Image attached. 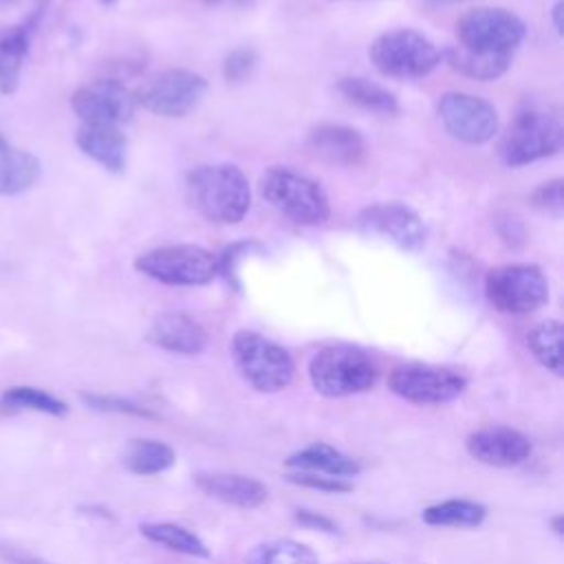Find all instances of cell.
Wrapping results in <instances>:
<instances>
[{
	"label": "cell",
	"mask_w": 564,
	"mask_h": 564,
	"mask_svg": "<svg viewBox=\"0 0 564 564\" xmlns=\"http://www.w3.org/2000/svg\"><path fill=\"white\" fill-rule=\"evenodd\" d=\"M245 564H317V555L302 542L289 538H275L256 544Z\"/></svg>",
	"instance_id": "29"
},
{
	"label": "cell",
	"mask_w": 564,
	"mask_h": 564,
	"mask_svg": "<svg viewBox=\"0 0 564 564\" xmlns=\"http://www.w3.org/2000/svg\"><path fill=\"white\" fill-rule=\"evenodd\" d=\"M262 198L300 225H322L328 218V198L308 176L289 167H271L260 176Z\"/></svg>",
	"instance_id": "5"
},
{
	"label": "cell",
	"mask_w": 564,
	"mask_h": 564,
	"mask_svg": "<svg viewBox=\"0 0 564 564\" xmlns=\"http://www.w3.org/2000/svg\"><path fill=\"white\" fill-rule=\"evenodd\" d=\"M370 59L386 77L416 79L436 68L441 53L423 33L412 29H394L381 33L370 44Z\"/></svg>",
	"instance_id": "6"
},
{
	"label": "cell",
	"mask_w": 564,
	"mask_h": 564,
	"mask_svg": "<svg viewBox=\"0 0 564 564\" xmlns=\"http://www.w3.org/2000/svg\"><path fill=\"white\" fill-rule=\"evenodd\" d=\"M42 176V163L26 150L0 148V196H13L31 189Z\"/></svg>",
	"instance_id": "21"
},
{
	"label": "cell",
	"mask_w": 564,
	"mask_h": 564,
	"mask_svg": "<svg viewBox=\"0 0 564 564\" xmlns=\"http://www.w3.org/2000/svg\"><path fill=\"white\" fill-rule=\"evenodd\" d=\"M564 141V126L557 112L540 106H527L509 123L500 156L505 165L520 167L560 152Z\"/></svg>",
	"instance_id": "3"
},
{
	"label": "cell",
	"mask_w": 564,
	"mask_h": 564,
	"mask_svg": "<svg viewBox=\"0 0 564 564\" xmlns=\"http://www.w3.org/2000/svg\"><path fill=\"white\" fill-rule=\"evenodd\" d=\"M200 2H205V4H214V2H218V0H200Z\"/></svg>",
	"instance_id": "42"
},
{
	"label": "cell",
	"mask_w": 564,
	"mask_h": 564,
	"mask_svg": "<svg viewBox=\"0 0 564 564\" xmlns=\"http://www.w3.org/2000/svg\"><path fill=\"white\" fill-rule=\"evenodd\" d=\"M456 37L474 53L511 57L524 40V22L502 7H476L458 18Z\"/></svg>",
	"instance_id": "7"
},
{
	"label": "cell",
	"mask_w": 564,
	"mask_h": 564,
	"mask_svg": "<svg viewBox=\"0 0 564 564\" xmlns=\"http://www.w3.org/2000/svg\"><path fill=\"white\" fill-rule=\"evenodd\" d=\"M18 0H0V9H7V7H11V4H15Z\"/></svg>",
	"instance_id": "39"
},
{
	"label": "cell",
	"mask_w": 564,
	"mask_h": 564,
	"mask_svg": "<svg viewBox=\"0 0 564 564\" xmlns=\"http://www.w3.org/2000/svg\"><path fill=\"white\" fill-rule=\"evenodd\" d=\"M286 480L293 482V485H300V487L324 491V494H346V491H352V482L348 478H335V476H326V474L291 471L286 476Z\"/></svg>",
	"instance_id": "31"
},
{
	"label": "cell",
	"mask_w": 564,
	"mask_h": 564,
	"mask_svg": "<svg viewBox=\"0 0 564 564\" xmlns=\"http://www.w3.org/2000/svg\"><path fill=\"white\" fill-rule=\"evenodd\" d=\"M388 388L414 405H443L465 392L467 379L452 368L405 364L390 372Z\"/></svg>",
	"instance_id": "11"
},
{
	"label": "cell",
	"mask_w": 564,
	"mask_h": 564,
	"mask_svg": "<svg viewBox=\"0 0 564 564\" xmlns=\"http://www.w3.org/2000/svg\"><path fill=\"white\" fill-rule=\"evenodd\" d=\"M70 106L84 123L95 126H121L134 115V93L117 79H95L79 86Z\"/></svg>",
	"instance_id": "12"
},
{
	"label": "cell",
	"mask_w": 564,
	"mask_h": 564,
	"mask_svg": "<svg viewBox=\"0 0 564 564\" xmlns=\"http://www.w3.org/2000/svg\"><path fill=\"white\" fill-rule=\"evenodd\" d=\"M553 531H555L557 535H562V516H555V518H553Z\"/></svg>",
	"instance_id": "38"
},
{
	"label": "cell",
	"mask_w": 564,
	"mask_h": 564,
	"mask_svg": "<svg viewBox=\"0 0 564 564\" xmlns=\"http://www.w3.org/2000/svg\"><path fill=\"white\" fill-rule=\"evenodd\" d=\"M293 518H295V522H300L306 529H315V531H324V533H335L337 531V524L330 518H326L317 511H311V509H297L293 513Z\"/></svg>",
	"instance_id": "35"
},
{
	"label": "cell",
	"mask_w": 564,
	"mask_h": 564,
	"mask_svg": "<svg viewBox=\"0 0 564 564\" xmlns=\"http://www.w3.org/2000/svg\"><path fill=\"white\" fill-rule=\"evenodd\" d=\"M551 15H553V26L557 33H562V0H557L551 9Z\"/></svg>",
	"instance_id": "37"
},
{
	"label": "cell",
	"mask_w": 564,
	"mask_h": 564,
	"mask_svg": "<svg viewBox=\"0 0 564 564\" xmlns=\"http://www.w3.org/2000/svg\"><path fill=\"white\" fill-rule=\"evenodd\" d=\"M511 57L505 55H485V53H474L469 48H463L454 44L447 48V64L456 68L458 73L478 79V82H491L498 79L507 68H509Z\"/></svg>",
	"instance_id": "27"
},
{
	"label": "cell",
	"mask_w": 564,
	"mask_h": 564,
	"mask_svg": "<svg viewBox=\"0 0 564 564\" xmlns=\"http://www.w3.org/2000/svg\"><path fill=\"white\" fill-rule=\"evenodd\" d=\"M4 145H7V141H4V137L0 134V148H4Z\"/></svg>",
	"instance_id": "40"
},
{
	"label": "cell",
	"mask_w": 564,
	"mask_h": 564,
	"mask_svg": "<svg viewBox=\"0 0 564 564\" xmlns=\"http://www.w3.org/2000/svg\"><path fill=\"white\" fill-rule=\"evenodd\" d=\"M339 93L355 106L364 108V110H370V112H381V115H394L399 110V104H397V97L366 79V77H344L339 82Z\"/></svg>",
	"instance_id": "28"
},
{
	"label": "cell",
	"mask_w": 564,
	"mask_h": 564,
	"mask_svg": "<svg viewBox=\"0 0 564 564\" xmlns=\"http://www.w3.org/2000/svg\"><path fill=\"white\" fill-rule=\"evenodd\" d=\"M379 370L372 357L355 346H326L317 350L308 364L313 388L328 399H341L370 390Z\"/></svg>",
	"instance_id": "2"
},
{
	"label": "cell",
	"mask_w": 564,
	"mask_h": 564,
	"mask_svg": "<svg viewBox=\"0 0 564 564\" xmlns=\"http://www.w3.org/2000/svg\"><path fill=\"white\" fill-rule=\"evenodd\" d=\"M311 152L330 165H357L366 156V143L355 128L319 123L308 132Z\"/></svg>",
	"instance_id": "18"
},
{
	"label": "cell",
	"mask_w": 564,
	"mask_h": 564,
	"mask_svg": "<svg viewBox=\"0 0 564 564\" xmlns=\"http://www.w3.org/2000/svg\"><path fill=\"white\" fill-rule=\"evenodd\" d=\"M148 341L170 352L198 355L207 346V333L185 313H161L148 328Z\"/></svg>",
	"instance_id": "17"
},
{
	"label": "cell",
	"mask_w": 564,
	"mask_h": 564,
	"mask_svg": "<svg viewBox=\"0 0 564 564\" xmlns=\"http://www.w3.org/2000/svg\"><path fill=\"white\" fill-rule=\"evenodd\" d=\"M176 463V454L170 445L154 438H134L123 452V465L139 476H154L170 469Z\"/></svg>",
	"instance_id": "22"
},
{
	"label": "cell",
	"mask_w": 564,
	"mask_h": 564,
	"mask_svg": "<svg viewBox=\"0 0 564 564\" xmlns=\"http://www.w3.org/2000/svg\"><path fill=\"white\" fill-rule=\"evenodd\" d=\"M231 357L240 377L258 392H280L293 381L291 355L260 333L238 330L231 337Z\"/></svg>",
	"instance_id": "4"
},
{
	"label": "cell",
	"mask_w": 564,
	"mask_h": 564,
	"mask_svg": "<svg viewBox=\"0 0 564 564\" xmlns=\"http://www.w3.org/2000/svg\"><path fill=\"white\" fill-rule=\"evenodd\" d=\"M485 295L500 313L527 315L549 302V282L535 264H500L485 275Z\"/></svg>",
	"instance_id": "9"
},
{
	"label": "cell",
	"mask_w": 564,
	"mask_h": 564,
	"mask_svg": "<svg viewBox=\"0 0 564 564\" xmlns=\"http://www.w3.org/2000/svg\"><path fill=\"white\" fill-rule=\"evenodd\" d=\"M2 405L15 410H35L51 416H64L68 405L51 392H44L33 386H13L2 392Z\"/></svg>",
	"instance_id": "30"
},
{
	"label": "cell",
	"mask_w": 564,
	"mask_h": 564,
	"mask_svg": "<svg viewBox=\"0 0 564 564\" xmlns=\"http://www.w3.org/2000/svg\"><path fill=\"white\" fill-rule=\"evenodd\" d=\"M134 269L163 284L198 286L218 275V258L198 245H170L141 253Z\"/></svg>",
	"instance_id": "8"
},
{
	"label": "cell",
	"mask_w": 564,
	"mask_h": 564,
	"mask_svg": "<svg viewBox=\"0 0 564 564\" xmlns=\"http://www.w3.org/2000/svg\"><path fill=\"white\" fill-rule=\"evenodd\" d=\"M286 467H291L293 471H313V474H326L335 478H350L361 471V465L357 458L344 454L341 449L328 443H311L293 452L286 458Z\"/></svg>",
	"instance_id": "20"
},
{
	"label": "cell",
	"mask_w": 564,
	"mask_h": 564,
	"mask_svg": "<svg viewBox=\"0 0 564 564\" xmlns=\"http://www.w3.org/2000/svg\"><path fill=\"white\" fill-rule=\"evenodd\" d=\"M438 117L445 130L465 143H485L498 132L496 108L469 93H447L438 101Z\"/></svg>",
	"instance_id": "13"
},
{
	"label": "cell",
	"mask_w": 564,
	"mask_h": 564,
	"mask_svg": "<svg viewBox=\"0 0 564 564\" xmlns=\"http://www.w3.org/2000/svg\"><path fill=\"white\" fill-rule=\"evenodd\" d=\"M99 2H104V4H112V2H117V0H99Z\"/></svg>",
	"instance_id": "41"
},
{
	"label": "cell",
	"mask_w": 564,
	"mask_h": 564,
	"mask_svg": "<svg viewBox=\"0 0 564 564\" xmlns=\"http://www.w3.org/2000/svg\"><path fill=\"white\" fill-rule=\"evenodd\" d=\"M82 401L93 408V410H99V412H117V414H137V416H150V412L132 401H126V399H119V397H108V394H90V392H84L82 394Z\"/></svg>",
	"instance_id": "33"
},
{
	"label": "cell",
	"mask_w": 564,
	"mask_h": 564,
	"mask_svg": "<svg viewBox=\"0 0 564 564\" xmlns=\"http://www.w3.org/2000/svg\"><path fill=\"white\" fill-rule=\"evenodd\" d=\"M562 337H564V330L557 319H544L535 324L527 335V346L533 352V357L540 361V366H544L557 377H562L564 372Z\"/></svg>",
	"instance_id": "26"
},
{
	"label": "cell",
	"mask_w": 564,
	"mask_h": 564,
	"mask_svg": "<svg viewBox=\"0 0 564 564\" xmlns=\"http://www.w3.org/2000/svg\"><path fill=\"white\" fill-rule=\"evenodd\" d=\"M141 535L167 551L189 555V557H209L207 544L187 527L176 522H145L139 527Z\"/></svg>",
	"instance_id": "23"
},
{
	"label": "cell",
	"mask_w": 564,
	"mask_h": 564,
	"mask_svg": "<svg viewBox=\"0 0 564 564\" xmlns=\"http://www.w3.org/2000/svg\"><path fill=\"white\" fill-rule=\"evenodd\" d=\"M531 205L544 214L551 216H562L564 212V187H562V178H553L546 181L542 185H538L531 194Z\"/></svg>",
	"instance_id": "32"
},
{
	"label": "cell",
	"mask_w": 564,
	"mask_h": 564,
	"mask_svg": "<svg viewBox=\"0 0 564 564\" xmlns=\"http://www.w3.org/2000/svg\"><path fill=\"white\" fill-rule=\"evenodd\" d=\"M194 485L209 498H216L225 505H234L240 509H256L260 507L269 491L267 487L245 474H229V471H196Z\"/></svg>",
	"instance_id": "16"
},
{
	"label": "cell",
	"mask_w": 564,
	"mask_h": 564,
	"mask_svg": "<svg viewBox=\"0 0 564 564\" xmlns=\"http://www.w3.org/2000/svg\"><path fill=\"white\" fill-rule=\"evenodd\" d=\"M205 88L207 82L203 75L185 68H167L145 79L137 88L134 101L161 117H183L198 106Z\"/></svg>",
	"instance_id": "10"
},
{
	"label": "cell",
	"mask_w": 564,
	"mask_h": 564,
	"mask_svg": "<svg viewBox=\"0 0 564 564\" xmlns=\"http://www.w3.org/2000/svg\"><path fill=\"white\" fill-rule=\"evenodd\" d=\"M0 560L7 562V564H48L44 562L42 557L20 549V546H13V544H2L0 542Z\"/></svg>",
	"instance_id": "36"
},
{
	"label": "cell",
	"mask_w": 564,
	"mask_h": 564,
	"mask_svg": "<svg viewBox=\"0 0 564 564\" xmlns=\"http://www.w3.org/2000/svg\"><path fill=\"white\" fill-rule=\"evenodd\" d=\"M357 564H383V562H357Z\"/></svg>",
	"instance_id": "43"
},
{
	"label": "cell",
	"mask_w": 564,
	"mask_h": 564,
	"mask_svg": "<svg viewBox=\"0 0 564 564\" xmlns=\"http://www.w3.org/2000/svg\"><path fill=\"white\" fill-rule=\"evenodd\" d=\"M423 522L430 527H454V529H471L482 524L487 518V507L476 500L449 498L423 509Z\"/></svg>",
	"instance_id": "24"
},
{
	"label": "cell",
	"mask_w": 564,
	"mask_h": 564,
	"mask_svg": "<svg viewBox=\"0 0 564 564\" xmlns=\"http://www.w3.org/2000/svg\"><path fill=\"white\" fill-rule=\"evenodd\" d=\"M253 64H256L253 51H251V48H238V51H234V53L225 59L223 73H225V77H227L229 82H240V79H245V77L251 73Z\"/></svg>",
	"instance_id": "34"
},
{
	"label": "cell",
	"mask_w": 564,
	"mask_h": 564,
	"mask_svg": "<svg viewBox=\"0 0 564 564\" xmlns=\"http://www.w3.org/2000/svg\"><path fill=\"white\" fill-rule=\"evenodd\" d=\"M77 148L108 172H121L126 167L128 141L117 126L82 123L75 132Z\"/></svg>",
	"instance_id": "19"
},
{
	"label": "cell",
	"mask_w": 564,
	"mask_h": 564,
	"mask_svg": "<svg viewBox=\"0 0 564 564\" xmlns=\"http://www.w3.org/2000/svg\"><path fill=\"white\" fill-rule=\"evenodd\" d=\"M357 225L361 231L379 236L401 251H419L427 238L423 220L401 203L370 205L359 214Z\"/></svg>",
	"instance_id": "14"
},
{
	"label": "cell",
	"mask_w": 564,
	"mask_h": 564,
	"mask_svg": "<svg viewBox=\"0 0 564 564\" xmlns=\"http://www.w3.org/2000/svg\"><path fill=\"white\" fill-rule=\"evenodd\" d=\"M467 454L489 467H516L531 456V441L507 425H494L471 432L465 438Z\"/></svg>",
	"instance_id": "15"
},
{
	"label": "cell",
	"mask_w": 564,
	"mask_h": 564,
	"mask_svg": "<svg viewBox=\"0 0 564 564\" xmlns=\"http://www.w3.org/2000/svg\"><path fill=\"white\" fill-rule=\"evenodd\" d=\"M185 189L192 207L203 218L220 225L242 220L251 203L247 176L240 167L229 163L196 167L189 172Z\"/></svg>",
	"instance_id": "1"
},
{
	"label": "cell",
	"mask_w": 564,
	"mask_h": 564,
	"mask_svg": "<svg viewBox=\"0 0 564 564\" xmlns=\"http://www.w3.org/2000/svg\"><path fill=\"white\" fill-rule=\"evenodd\" d=\"M29 55V26H15L0 35V95H13Z\"/></svg>",
	"instance_id": "25"
}]
</instances>
